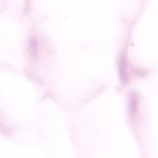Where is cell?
Instances as JSON below:
<instances>
[{"label":"cell","instance_id":"cell-1","mask_svg":"<svg viewBox=\"0 0 158 158\" xmlns=\"http://www.w3.org/2000/svg\"><path fill=\"white\" fill-rule=\"evenodd\" d=\"M126 62L123 58L120 59L119 62V69L120 78L122 82L125 84L128 81V75L127 72Z\"/></svg>","mask_w":158,"mask_h":158},{"label":"cell","instance_id":"cell-2","mask_svg":"<svg viewBox=\"0 0 158 158\" xmlns=\"http://www.w3.org/2000/svg\"><path fill=\"white\" fill-rule=\"evenodd\" d=\"M134 94L130 97L129 104V109L130 114H133L135 112L137 107V100Z\"/></svg>","mask_w":158,"mask_h":158},{"label":"cell","instance_id":"cell-3","mask_svg":"<svg viewBox=\"0 0 158 158\" xmlns=\"http://www.w3.org/2000/svg\"><path fill=\"white\" fill-rule=\"evenodd\" d=\"M30 48L32 55H35L36 53V43L34 39H31L30 40Z\"/></svg>","mask_w":158,"mask_h":158}]
</instances>
